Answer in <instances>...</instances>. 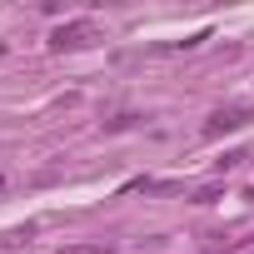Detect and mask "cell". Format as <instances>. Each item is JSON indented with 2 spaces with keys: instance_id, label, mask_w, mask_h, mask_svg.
<instances>
[{
  "instance_id": "3",
  "label": "cell",
  "mask_w": 254,
  "mask_h": 254,
  "mask_svg": "<svg viewBox=\"0 0 254 254\" xmlns=\"http://www.w3.org/2000/svg\"><path fill=\"white\" fill-rule=\"evenodd\" d=\"M60 254H110V244H80V249H60Z\"/></svg>"
},
{
  "instance_id": "1",
  "label": "cell",
  "mask_w": 254,
  "mask_h": 254,
  "mask_svg": "<svg viewBox=\"0 0 254 254\" xmlns=\"http://www.w3.org/2000/svg\"><path fill=\"white\" fill-rule=\"evenodd\" d=\"M90 40H100L95 20H65V25L50 35V50H85Z\"/></svg>"
},
{
  "instance_id": "2",
  "label": "cell",
  "mask_w": 254,
  "mask_h": 254,
  "mask_svg": "<svg viewBox=\"0 0 254 254\" xmlns=\"http://www.w3.org/2000/svg\"><path fill=\"white\" fill-rule=\"evenodd\" d=\"M239 125H249V105H224V110H214L204 120V140H219V135L239 130Z\"/></svg>"
}]
</instances>
